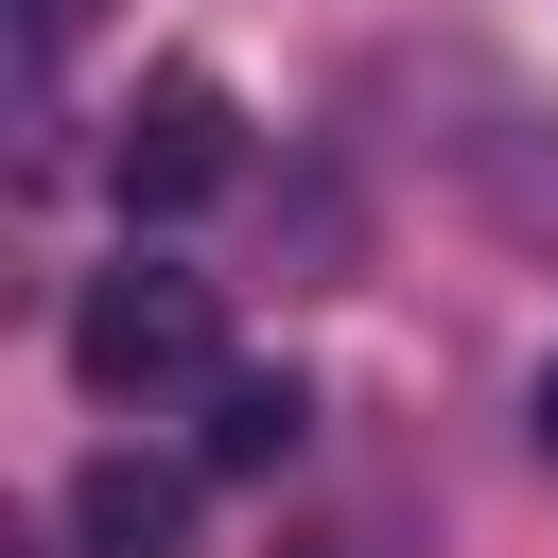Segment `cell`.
I'll return each instance as SVG.
<instances>
[{"label":"cell","mask_w":558,"mask_h":558,"mask_svg":"<svg viewBox=\"0 0 558 558\" xmlns=\"http://www.w3.org/2000/svg\"><path fill=\"white\" fill-rule=\"evenodd\" d=\"M541 471H558V366H541Z\"/></svg>","instance_id":"cell-6"},{"label":"cell","mask_w":558,"mask_h":558,"mask_svg":"<svg viewBox=\"0 0 558 558\" xmlns=\"http://www.w3.org/2000/svg\"><path fill=\"white\" fill-rule=\"evenodd\" d=\"M87 17H105V0H17V35H35V70H52V52L87 35Z\"/></svg>","instance_id":"cell-5"},{"label":"cell","mask_w":558,"mask_h":558,"mask_svg":"<svg viewBox=\"0 0 558 558\" xmlns=\"http://www.w3.org/2000/svg\"><path fill=\"white\" fill-rule=\"evenodd\" d=\"M296 436H314V401H296V366H244V384H209V471H227V488H262V471H296Z\"/></svg>","instance_id":"cell-4"},{"label":"cell","mask_w":558,"mask_h":558,"mask_svg":"<svg viewBox=\"0 0 558 558\" xmlns=\"http://www.w3.org/2000/svg\"><path fill=\"white\" fill-rule=\"evenodd\" d=\"M227 157H244V105H227L209 70H157V87L122 105V140H105L122 209H209V192H227Z\"/></svg>","instance_id":"cell-2"},{"label":"cell","mask_w":558,"mask_h":558,"mask_svg":"<svg viewBox=\"0 0 558 558\" xmlns=\"http://www.w3.org/2000/svg\"><path fill=\"white\" fill-rule=\"evenodd\" d=\"M70 541H87V558H174V541H192V471L87 453V471H70Z\"/></svg>","instance_id":"cell-3"},{"label":"cell","mask_w":558,"mask_h":558,"mask_svg":"<svg viewBox=\"0 0 558 558\" xmlns=\"http://www.w3.org/2000/svg\"><path fill=\"white\" fill-rule=\"evenodd\" d=\"M209 349H227V296H209L192 262H122V279L70 296V384H87V401H157V384H192Z\"/></svg>","instance_id":"cell-1"}]
</instances>
